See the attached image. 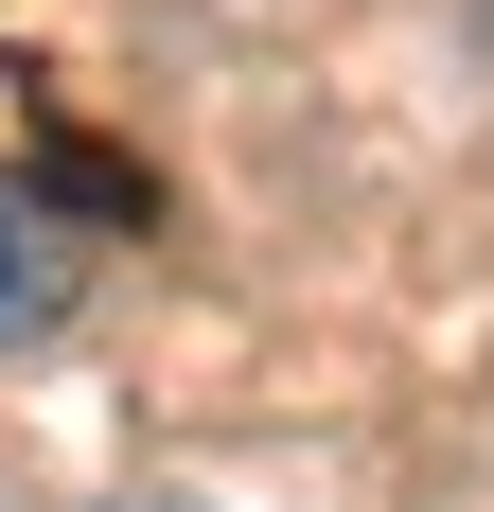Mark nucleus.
Here are the masks:
<instances>
[{
    "mask_svg": "<svg viewBox=\"0 0 494 512\" xmlns=\"http://www.w3.org/2000/svg\"><path fill=\"white\" fill-rule=\"evenodd\" d=\"M71 301H89V230H71L36 177H0V354L71 336Z\"/></svg>",
    "mask_w": 494,
    "mask_h": 512,
    "instance_id": "obj_1",
    "label": "nucleus"
}]
</instances>
